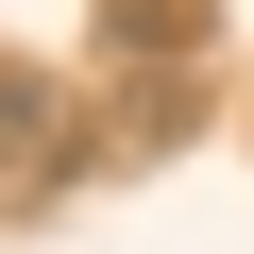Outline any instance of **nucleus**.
I'll list each match as a JSON object with an SVG mask.
<instances>
[]
</instances>
